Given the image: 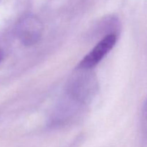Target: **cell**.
I'll use <instances>...</instances> for the list:
<instances>
[{"label":"cell","instance_id":"cell-4","mask_svg":"<svg viewBox=\"0 0 147 147\" xmlns=\"http://www.w3.org/2000/svg\"><path fill=\"white\" fill-rule=\"evenodd\" d=\"M143 126L147 130V100L143 110Z\"/></svg>","mask_w":147,"mask_h":147},{"label":"cell","instance_id":"cell-3","mask_svg":"<svg viewBox=\"0 0 147 147\" xmlns=\"http://www.w3.org/2000/svg\"><path fill=\"white\" fill-rule=\"evenodd\" d=\"M80 69V68H79ZM82 70L83 75L77 76L74 79V82L72 86L73 95L79 99H84L88 97L90 94L92 95V90L94 88L95 85H93V77L88 73L89 70H86V73L83 69Z\"/></svg>","mask_w":147,"mask_h":147},{"label":"cell","instance_id":"cell-5","mask_svg":"<svg viewBox=\"0 0 147 147\" xmlns=\"http://www.w3.org/2000/svg\"><path fill=\"white\" fill-rule=\"evenodd\" d=\"M1 58H2V55H1V53L0 52V63H1Z\"/></svg>","mask_w":147,"mask_h":147},{"label":"cell","instance_id":"cell-2","mask_svg":"<svg viewBox=\"0 0 147 147\" xmlns=\"http://www.w3.org/2000/svg\"><path fill=\"white\" fill-rule=\"evenodd\" d=\"M116 36L115 34H108L102 39L84 58L80 62L78 68L90 70L97 65L102 59L114 47L116 42Z\"/></svg>","mask_w":147,"mask_h":147},{"label":"cell","instance_id":"cell-1","mask_svg":"<svg viewBox=\"0 0 147 147\" xmlns=\"http://www.w3.org/2000/svg\"><path fill=\"white\" fill-rule=\"evenodd\" d=\"M42 24L37 17L27 15L23 17L17 26V34L25 45L37 43L42 34Z\"/></svg>","mask_w":147,"mask_h":147}]
</instances>
